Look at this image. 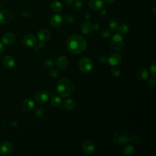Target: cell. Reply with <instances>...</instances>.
<instances>
[{"label": "cell", "mask_w": 156, "mask_h": 156, "mask_svg": "<svg viewBox=\"0 0 156 156\" xmlns=\"http://www.w3.org/2000/svg\"><path fill=\"white\" fill-rule=\"evenodd\" d=\"M64 23V20L61 15L59 14H54L49 19V23L51 26L58 27Z\"/></svg>", "instance_id": "14"}, {"label": "cell", "mask_w": 156, "mask_h": 156, "mask_svg": "<svg viewBox=\"0 0 156 156\" xmlns=\"http://www.w3.org/2000/svg\"><path fill=\"white\" fill-rule=\"evenodd\" d=\"M64 20V22L65 23H67V24H71L73 23H74V21H75V18L73 17V16H72L70 14H67L65 16Z\"/></svg>", "instance_id": "27"}, {"label": "cell", "mask_w": 156, "mask_h": 156, "mask_svg": "<svg viewBox=\"0 0 156 156\" xmlns=\"http://www.w3.org/2000/svg\"><path fill=\"white\" fill-rule=\"evenodd\" d=\"M104 3L103 0H90L89 1V6L91 9L95 10H98L101 9Z\"/></svg>", "instance_id": "19"}, {"label": "cell", "mask_w": 156, "mask_h": 156, "mask_svg": "<svg viewBox=\"0 0 156 156\" xmlns=\"http://www.w3.org/2000/svg\"><path fill=\"white\" fill-rule=\"evenodd\" d=\"M15 41V36L12 33H7L5 34L2 37V42L6 45H12Z\"/></svg>", "instance_id": "17"}, {"label": "cell", "mask_w": 156, "mask_h": 156, "mask_svg": "<svg viewBox=\"0 0 156 156\" xmlns=\"http://www.w3.org/2000/svg\"><path fill=\"white\" fill-rule=\"evenodd\" d=\"M2 64L5 68L7 69H10L12 68L15 66V62L12 57L10 56H7L3 59Z\"/></svg>", "instance_id": "18"}, {"label": "cell", "mask_w": 156, "mask_h": 156, "mask_svg": "<svg viewBox=\"0 0 156 156\" xmlns=\"http://www.w3.org/2000/svg\"><path fill=\"white\" fill-rule=\"evenodd\" d=\"M37 37L40 41H46L50 39L51 34L49 30L46 29H42L37 33Z\"/></svg>", "instance_id": "16"}, {"label": "cell", "mask_w": 156, "mask_h": 156, "mask_svg": "<svg viewBox=\"0 0 156 156\" xmlns=\"http://www.w3.org/2000/svg\"><path fill=\"white\" fill-rule=\"evenodd\" d=\"M93 30H94V28H93V25L89 22H86L83 23L80 26V30L81 32L86 35L90 34L91 33Z\"/></svg>", "instance_id": "12"}, {"label": "cell", "mask_w": 156, "mask_h": 156, "mask_svg": "<svg viewBox=\"0 0 156 156\" xmlns=\"http://www.w3.org/2000/svg\"><path fill=\"white\" fill-rule=\"evenodd\" d=\"M109 26V28H110V29L112 32L115 33V32H116V31L118 30V27L120 25H119L118 22L116 20L112 19L110 21Z\"/></svg>", "instance_id": "24"}, {"label": "cell", "mask_w": 156, "mask_h": 156, "mask_svg": "<svg viewBox=\"0 0 156 156\" xmlns=\"http://www.w3.org/2000/svg\"><path fill=\"white\" fill-rule=\"evenodd\" d=\"M51 8L53 11L54 12H59L63 9V6H62V3L58 1H53L51 3Z\"/></svg>", "instance_id": "22"}, {"label": "cell", "mask_w": 156, "mask_h": 156, "mask_svg": "<svg viewBox=\"0 0 156 156\" xmlns=\"http://www.w3.org/2000/svg\"><path fill=\"white\" fill-rule=\"evenodd\" d=\"M73 6H74V7H73L74 9H75L76 10H79L82 8V3L80 1H76L74 3Z\"/></svg>", "instance_id": "35"}, {"label": "cell", "mask_w": 156, "mask_h": 156, "mask_svg": "<svg viewBox=\"0 0 156 156\" xmlns=\"http://www.w3.org/2000/svg\"><path fill=\"white\" fill-rule=\"evenodd\" d=\"M155 83H156L155 79L153 77V78H151V79H149V80L148 81V85H149V87H154L155 86Z\"/></svg>", "instance_id": "37"}, {"label": "cell", "mask_w": 156, "mask_h": 156, "mask_svg": "<svg viewBox=\"0 0 156 156\" xmlns=\"http://www.w3.org/2000/svg\"><path fill=\"white\" fill-rule=\"evenodd\" d=\"M13 13L9 9H4L0 12V23L7 24L13 19Z\"/></svg>", "instance_id": "6"}, {"label": "cell", "mask_w": 156, "mask_h": 156, "mask_svg": "<svg viewBox=\"0 0 156 156\" xmlns=\"http://www.w3.org/2000/svg\"><path fill=\"white\" fill-rule=\"evenodd\" d=\"M23 44L26 48L35 47L37 45V39L33 34H27L23 38Z\"/></svg>", "instance_id": "8"}, {"label": "cell", "mask_w": 156, "mask_h": 156, "mask_svg": "<svg viewBox=\"0 0 156 156\" xmlns=\"http://www.w3.org/2000/svg\"><path fill=\"white\" fill-rule=\"evenodd\" d=\"M13 144L9 141H4L0 145V154L3 155H7L12 152Z\"/></svg>", "instance_id": "9"}, {"label": "cell", "mask_w": 156, "mask_h": 156, "mask_svg": "<svg viewBox=\"0 0 156 156\" xmlns=\"http://www.w3.org/2000/svg\"><path fill=\"white\" fill-rule=\"evenodd\" d=\"M135 151H136V149H135V148L134 146L131 144H128L126 145V147H124L123 149V153L125 155L127 156H131L134 153Z\"/></svg>", "instance_id": "23"}, {"label": "cell", "mask_w": 156, "mask_h": 156, "mask_svg": "<svg viewBox=\"0 0 156 156\" xmlns=\"http://www.w3.org/2000/svg\"><path fill=\"white\" fill-rule=\"evenodd\" d=\"M44 113V109L41 107H37L34 112V114L36 117H41Z\"/></svg>", "instance_id": "32"}, {"label": "cell", "mask_w": 156, "mask_h": 156, "mask_svg": "<svg viewBox=\"0 0 156 156\" xmlns=\"http://www.w3.org/2000/svg\"><path fill=\"white\" fill-rule=\"evenodd\" d=\"M108 58L104 56H101L98 57V61L101 64H106L107 62Z\"/></svg>", "instance_id": "36"}, {"label": "cell", "mask_w": 156, "mask_h": 156, "mask_svg": "<svg viewBox=\"0 0 156 156\" xmlns=\"http://www.w3.org/2000/svg\"><path fill=\"white\" fill-rule=\"evenodd\" d=\"M50 103L53 107H59L62 104V99L60 97L56 96L51 99Z\"/></svg>", "instance_id": "25"}, {"label": "cell", "mask_w": 156, "mask_h": 156, "mask_svg": "<svg viewBox=\"0 0 156 156\" xmlns=\"http://www.w3.org/2000/svg\"><path fill=\"white\" fill-rule=\"evenodd\" d=\"M69 64V60L67 57L65 56H62L57 58L56 62V65L57 67L60 70H64L65 69Z\"/></svg>", "instance_id": "13"}, {"label": "cell", "mask_w": 156, "mask_h": 156, "mask_svg": "<svg viewBox=\"0 0 156 156\" xmlns=\"http://www.w3.org/2000/svg\"><path fill=\"white\" fill-rule=\"evenodd\" d=\"M129 140H130V141H131L132 143L138 144L140 142L141 138L139 135H134V136L129 139Z\"/></svg>", "instance_id": "29"}, {"label": "cell", "mask_w": 156, "mask_h": 156, "mask_svg": "<svg viewBox=\"0 0 156 156\" xmlns=\"http://www.w3.org/2000/svg\"><path fill=\"white\" fill-rule=\"evenodd\" d=\"M115 0H104V1L109 3V4H111L113 3L114 1H115Z\"/></svg>", "instance_id": "44"}, {"label": "cell", "mask_w": 156, "mask_h": 156, "mask_svg": "<svg viewBox=\"0 0 156 156\" xmlns=\"http://www.w3.org/2000/svg\"><path fill=\"white\" fill-rule=\"evenodd\" d=\"M4 50V45L3 43H0V54H1Z\"/></svg>", "instance_id": "41"}, {"label": "cell", "mask_w": 156, "mask_h": 156, "mask_svg": "<svg viewBox=\"0 0 156 156\" xmlns=\"http://www.w3.org/2000/svg\"><path fill=\"white\" fill-rule=\"evenodd\" d=\"M0 8H1V5H0Z\"/></svg>", "instance_id": "47"}, {"label": "cell", "mask_w": 156, "mask_h": 156, "mask_svg": "<svg viewBox=\"0 0 156 156\" xmlns=\"http://www.w3.org/2000/svg\"><path fill=\"white\" fill-rule=\"evenodd\" d=\"M67 48L70 53L78 54L84 52L87 48V43L85 39L78 34H73L67 39Z\"/></svg>", "instance_id": "1"}, {"label": "cell", "mask_w": 156, "mask_h": 156, "mask_svg": "<svg viewBox=\"0 0 156 156\" xmlns=\"http://www.w3.org/2000/svg\"><path fill=\"white\" fill-rule=\"evenodd\" d=\"M84 18H85L87 21L89 20L90 17L89 13L88 12H87V11H85V12H84Z\"/></svg>", "instance_id": "38"}, {"label": "cell", "mask_w": 156, "mask_h": 156, "mask_svg": "<svg viewBox=\"0 0 156 156\" xmlns=\"http://www.w3.org/2000/svg\"><path fill=\"white\" fill-rule=\"evenodd\" d=\"M65 3L68 5H71L74 3V0H64Z\"/></svg>", "instance_id": "39"}, {"label": "cell", "mask_w": 156, "mask_h": 156, "mask_svg": "<svg viewBox=\"0 0 156 156\" xmlns=\"http://www.w3.org/2000/svg\"><path fill=\"white\" fill-rule=\"evenodd\" d=\"M76 1H80V0H76Z\"/></svg>", "instance_id": "46"}, {"label": "cell", "mask_w": 156, "mask_h": 156, "mask_svg": "<svg viewBox=\"0 0 156 156\" xmlns=\"http://www.w3.org/2000/svg\"><path fill=\"white\" fill-rule=\"evenodd\" d=\"M64 107L67 110H73L76 108V102L71 99H65L63 102Z\"/></svg>", "instance_id": "21"}, {"label": "cell", "mask_w": 156, "mask_h": 156, "mask_svg": "<svg viewBox=\"0 0 156 156\" xmlns=\"http://www.w3.org/2000/svg\"><path fill=\"white\" fill-rule=\"evenodd\" d=\"M110 73L115 77H119L121 75V71L117 67H112L110 69Z\"/></svg>", "instance_id": "28"}, {"label": "cell", "mask_w": 156, "mask_h": 156, "mask_svg": "<svg viewBox=\"0 0 156 156\" xmlns=\"http://www.w3.org/2000/svg\"><path fill=\"white\" fill-rule=\"evenodd\" d=\"M93 28H94L95 30H98L99 28V25L98 23H96L95 25H93Z\"/></svg>", "instance_id": "42"}, {"label": "cell", "mask_w": 156, "mask_h": 156, "mask_svg": "<svg viewBox=\"0 0 156 156\" xmlns=\"http://www.w3.org/2000/svg\"><path fill=\"white\" fill-rule=\"evenodd\" d=\"M22 16L23 17H28L30 16V14L28 12H27V11H24L22 13Z\"/></svg>", "instance_id": "40"}, {"label": "cell", "mask_w": 156, "mask_h": 156, "mask_svg": "<svg viewBox=\"0 0 156 156\" xmlns=\"http://www.w3.org/2000/svg\"><path fill=\"white\" fill-rule=\"evenodd\" d=\"M129 30V26L124 23L119 26L118 29V31L119 32V33L121 34H124L128 33Z\"/></svg>", "instance_id": "26"}, {"label": "cell", "mask_w": 156, "mask_h": 156, "mask_svg": "<svg viewBox=\"0 0 156 156\" xmlns=\"http://www.w3.org/2000/svg\"><path fill=\"white\" fill-rule=\"evenodd\" d=\"M149 74L147 70L144 68H140L136 72V77L140 81H144L148 78Z\"/></svg>", "instance_id": "20"}, {"label": "cell", "mask_w": 156, "mask_h": 156, "mask_svg": "<svg viewBox=\"0 0 156 156\" xmlns=\"http://www.w3.org/2000/svg\"><path fill=\"white\" fill-rule=\"evenodd\" d=\"M49 75L52 78H57L59 75V71L56 69H52L49 71Z\"/></svg>", "instance_id": "34"}, {"label": "cell", "mask_w": 156, "mask_h": 156, "mask_svg": "<svg viewBox=\"0 0 156 156\" xmlns=\"http://www.w3.org/2000/svg\"><path fill=\"white\" fill-rule=\"evenodd\" d=\"M122 60L121 56L118 53H113L108 58L107 62L112 66H117L121 64Z\"/></svg>", "instance_id": "11"}, {"label": "cell", "mask_w": 156, "mask_h": 156, "mask_svg": "<svg viewBox=\"0 0 156 156\" xmlns=\"http://www.w3.org/2000/svg\"><path fill=\"white\" fill-rule=\"evenodd\" d=\"M57 91L62 97H71L75 91V85L71 81L67 78L59 79L57 82Z\"/></svg>", "instance_id": "2"}, {"label": "cell", "mask_w": 156, "mask_h": 156, "mask_svg": "<svg viewBox=\"0 0 156 156\" xmlns=\"http://www.w3.org/2000/svg\"><path fill=\"white\" fill-rule=\"evenodd\" d=\"M124 40L120 34H115L112 36L110 40V46L114 51H121L124 47Z\"/></svg>", "instance_id": "5"}, {"label": "cell", "mask_w": 156, "mask_h": 156, "mask_svg": "<svg viewBox=\"0 0 156 156\" xmlns=\"http://www.w3.org/2000/svg\"><path fill=\"white\" fill-rule=\"evenodd\" d=\"M101 15H102V17L106 16V10H105V9L102 10V11L101 12Z\"/></svg>", "instance_id": "43"}, {"label": "cell", "mask_w": 156, "mask_h": 156, "mask_svg": "<svg viewBox=\"0 0 156 156\" xmlns=\"http://www.w3.org/2000/svg\"><path fill=\"white\" fill-rule=\"evenodd\" d=\"M49 98V95L48 91L45 90H41L38 91L35 97L36 100L39 104H44L48 102Z\"/></svg>", "instance_id": "10"}, {"label": "cell", "mask_w": 156, "mask_h": 156, "mask_svg": "<svg viewBox=\"0 0 156 156\" xmlns=\"http://www.w3.org/2000/svg\"><path fill=\"white\" fill-rule=\"evenodd\" d=\"M78 66L83 73H89L93 68V62L90 57H83L80 59Z\"/></svg>", "instance_id": "4"}, {"label": "cell", "mask_w": 156, "mask_h": 156, "mask_svg": "<svg viewBox=\"0 0 156 156\" xmlns=\"http://www.w3.org/2000/svg\"><path fill=\"white\" fill-rule=\"evenodd\" d=\"M44 65L46 68H51L53 67L54 65V62L52 61L51 60H47L44 62Z\"/></svg>", "instance_id": "33"}, {"label": "cell", "mask_w": 156, "mask_h": 156, "mask_svg": "<svg viewBox=\"0 0 156 156\" xmlns=\"http://www.w3.org/2000/svg\"><path fill=\"white\" fill-rule=\"evenodd\" d=\"M82 150L86 154H91L95 150V144L91 140L87 139L84 140L82 144Z\"/></svg>", "instance_id": "7"}, {"label": "cell", "mask_w": 156, "mask_h": 156, "mask_svg": "<svg viewBox=\"0 0 156 156\" xmlns=\"http://www.w3.org/2000/svg\"><path fill=\"white\" fill-rule=\"evenodd\" d=\"M152 11H153V13H154V15H155V7H154L153 8V10H152Z\"/></svg>", "instance_id": "45"}, {"label": "cell", "mask_w": 156, "mask_h": 156, "mask_svg": "<svg viewBox=\"0 0 156 156\" xmlns=\"http://www.w3.org/2000/svg\"><path fill=\"white\" fill-rule=\"evenodd\" d=\"M156 62H154L153 63L151 64V67H150V73L151 75V76L154 78H155L156 76Z\"/></svg>", "instance_id": "31"}, {"label": "cell", "mask_w": 156, "mask_h": 156, "mask_svg": "<svg viewBox=\"0 0 156 156\" xmlns=\"http://www.w3.org/2000/svg\"><path fill=\"white\" fill-rule=\"evenodd\" d=\"M35 106L34 101L30 99H26L24 100L21 104V108L25 112H30L32 110Z\"/></svg>", "instance_id": "15"}, {"label": "cell", "mask_w": 156, "mask_h": 156, "mask_svg": "<svg viewBox=\"0 0 156 156\" xmlns=\"http://www.w3.org/2000/svg\"><path fill=\"white\" fill-rule=\"evenodd\" d=\"M100 34H101V36L102 37L104 38H107L110 37V35H111L110 32L107 29H104L101 30Z\"/></svg>", "instance_id": "30"}, {"label": "cell", "mask_w": 156, "mask_h": 156, "mask_svg": "<svg viewBox=\"0 0 156 156\" xmlns=\"http://www.w3.org/2000/svg\"><path fill=\"white\" fill-rule=\"evenodd\" d=\"M129 135L128 131L124 129H118L114 132L113 140L118 145H124L129 141Z\"/></svg>", "instance_id": "3"}]
</instances>
